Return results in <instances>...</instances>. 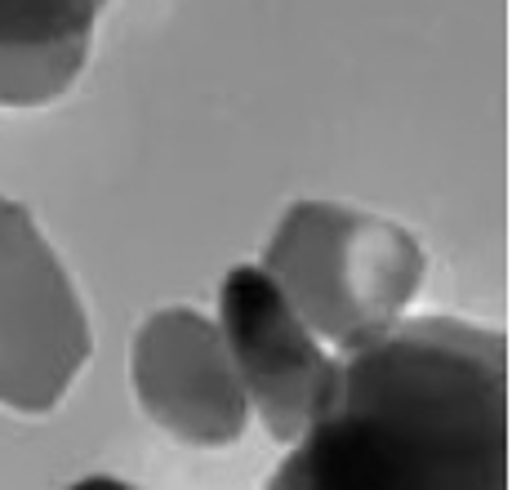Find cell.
<instances>
[{
    "instance_id": "5",
    "label": "cell",
    "mask_w": 512,
    "mask_h": 490,
    "mask_svg": "<svg viewBox=\"0 0 512 490\" xmlns=\"http://www.w3.org/2000/svg\"><path fill=\"white\" fill-rule=\"evenodd\" d=\"M134 401L165 437L192 450H228L250 428V397L241 388L219 321L201 308H156L130 339Z\"/></svg>"
},
{
    "instance_id": "3",
    "label": "cell",
    "mask_w": 512,
    "mask_h": 490,
    "mask_svg": "<svg viewBox=\"0 0 512 490\" xmlns=\"http://www.w3.org/2000/svg\"><path fill=\"white\" fill-rule=\"evenodd\" d=\"M90 312L32 210L0 192V406L49 415L90 361Z\"/></svg>"
},
{
    "instance_id": "2",
    "label": "cell",
    "mask_w": 512,
    "mask_h": 490,
    "mask_svg": "<svg viewBox=\"0 0 512 490\" xmlns=\"http://www.w3.org/2000/svg\"><path fill=\"white\" fill-rule=\"evenodd\" d=\"M263 272L330 352H352L410 312L428 254L397 219L339 201H294L268 237Z\"/></svg>"
},
{
    "instance_id": "4",
    "label": "cell",
    "mask_w": 512,
    "mask_h": 490,
    "mask_svg": "<svg viewBox=\"0 0 512 490\" xmlns=\"http://www.w3.org/2000/svg\"><path fill=\"white\" fill-rule=\"evenodd\" d=\"M219 335L241 375L250 410L263 419L272 441L294 446L326 410L339 352L294 312L263 263H236L219 286Z\"/></svg>"
},
{
    "instance_id": "1",
    "label": "cell",
    "mask_w": 512,
    "mask_h": 490,
    "mask_svg": "<svg viewBox=\"0 0 512 490\" xmlns=\"http://www.w3.org/2000/svg\"><path fill=\"white\" fill-rule=\"evenodd\" d=\"M277 490H504L508 339L459 317H401L339 352L334 392L281 459Z\"/></svg>"
},
{
    "instance_id": "6",
    "label": "cell",
    "mask_w": 512,
    "mask_h": 490,
    "mask_svg": "<svg viewBox=\"0 0 512 490\" xmlns=\"http://www.w3.org/2000/svg\"><path fill=\"white\" fill-rule=\"evenodd\" d=\"M107 0H0V107L32 112L81 81Z\"/></svg>"
}]
</instances>
